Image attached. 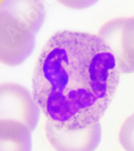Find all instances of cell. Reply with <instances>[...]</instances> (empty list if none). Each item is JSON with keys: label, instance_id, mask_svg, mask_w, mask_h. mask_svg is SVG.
I'll return each mask as SVG.
<instances>
[{"label": "cell", "instance_id": "6da1fadb", "mask_svg": "<svg viewBox=\"0 0 134 151\" xmlns=\"http://www.w3.org/2000/svg\"><path fill=\"white\" fill-rule=\"evenodd\" d=\"M120 75L110 47L99 35L60 31L41 50L32 77V96L52 124L84 129L105 115Z\"/></svg>", "mask_w": 134, "mask_h": 151}, {"label": "cell", "instance_id": "7a4b0ae2", "mask_svg": "<svg viewBox=\"0 0 134 151\" xmlns=\"http://www.w3.org/2000/svg\"><path fill=\"white\" fill-rule=\"evenodd\" d=\"M46 16L44 3L38 0L1 2L0 60L15 67L25 62L35 47V36Z\"/></svg>", "mask_w": 134, "mask_h": 151}, {"label": "cell", "instance_id": "3957f363", "mask_svg": "<svg viewBox=\"0 0 134 151\" xmlns=\"http://www.w3.org/2000/svg\"><path fill=\"white\" fill-rule=\"evenodd\" d=\"M40 108L29 90L11 82L0 86V117L23 123L33 133L38 125Z\"/></svg>", "mask_w": 134, "mask_h": 151}, {"label": "cell", "instance_id": "277c9868", "mask_svg": "<svg viewBox=\"0 0 134 151\" xmlns=\"http://www.w3.org/2000/svg\"><path fill=\"white\" fill-rule=\"evenodd\" d=\"M97 35L110 47L120 73H134V17L111 19Z\"/></svg>", "mask_w": 134, "mask_h": 151}, {"label": "cell", "instance_id": "5b68a950", "mask_svg": "<svg viewBox=\"0 0 134 151\" xmlns=\"http://www.w3.org/2000/svg\"><path fill=\"white\" fill-rule=\"evenodd\" d=\"M44 130L47 139L56 151H95L102 136L100 122L84 129H67L47 120Z\"/></svg>", "mask_w": 134, "mask_h": 151}, {"label": "cell", "instance_id": "8992f818", "mask_svg": "<svg viewBox=\"0 0 134 151\" xmlns=\"http://www.w3.org/2000/svg\"><path fill=\"white\" fill-rule=\"evenodd\" d=\"M32 134L23 123L1 120L0 151H32Z\"/></svg>", "mask_w": 134, "mask_h": 151}, {"label": "cell", "instance_id": "52a82bcc", "mask_svg": "<svg viewBox=\"0 0 134 151\" xmlns=\"http://www.w3.org/2000/svg\"><path fill=\"white\" fill-rule=\"evenodd\" d=\"M119 141L126 151H134V113L123 123L119 133Z\"/></svg>", "mask_w": 134, "mask_h": 151}, {"label": "cell", "instance_id": "ba28073f", "mask_svg": "<svg viewBox=\"0 0 134 151\" xmlns=\"http://www.w3.org/2000/svg\"><path fill=\"white\" fill-rule=\"evenodd\" d=\"M96 2H93V1H65V2H60V3L66 5V6H69L72 8L76 9H81L85 8L87 6H92L93 4H95Z\"/></svg>", "mask_w": 134, "mask_h": 151}, {"label": "cell", "instance_id": "9c48e42d", "mask_svg": "<svg viewBox=\"0 0 134 151\" xmlns=\"http://www.w3.org/2000/svg\"><path fill=\"white\" fill-rule=\"evenodd\" d=\"M133 17H134V16H133Z\"/></svg>", "mask_w": 134, "mask_h": 151}]
</instances>
